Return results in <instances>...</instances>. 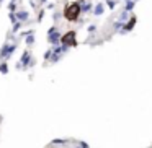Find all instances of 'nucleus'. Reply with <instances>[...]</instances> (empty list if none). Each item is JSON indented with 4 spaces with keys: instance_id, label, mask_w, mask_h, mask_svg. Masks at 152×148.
<instances>
[{
    "instance_id": "f257e3e1",
    "label": "nucleus",
    "mask_w": 152,
    "mask_h": 148,
    "mask_svg": "<svg viewBox=\"0 0 152 148\" xmlns=\"http://www.w3.org/2000/svg\"><path fill=\"white\" fill-rule=\"evenodd\" d=\"M80 13H82L80 3L78 2H72V3L66 5V8H64V18L67 21H77L78 17H80Z\"/></svg>"
}]
</instances>
